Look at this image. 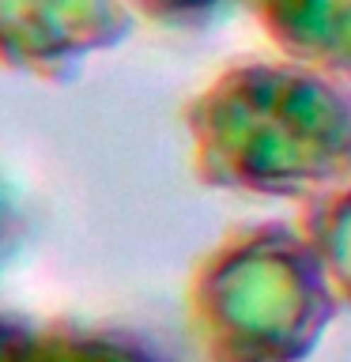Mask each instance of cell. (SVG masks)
Here are the masks:
<instances>
[{"label": "cell", "instance_id": "6da1fadb", "mask_svg": "<svg viewBox=\"0 0 351 362\" xmlns=\"http://www.w3.org/2000/svg\"><path fill=\"white\" fill-rule=\"evenodd\" d=\"M185 132L204 185L310 200L351 177V83L294 61H242L185 106Z\"/></svg>", "mask_w": 351, "mask_h": 362}, {"label": "cell", "instance_id": "52a82bcc", "mask_svg": "<svg viewBox=\"0 0 351 362\" xmlns=\"http://www.w3.org/2000/svg\"><path fill=\"white\" fill-rule=\"evenodd\" d=\"M234 0H129L136 16L159 23V27L174 30H200L208 27L215 16H223Z\"/></svg>", "mask_w": 351, "mask_h": 362}, {"label": "cell", "instance_id": "5b68a950", "mask_svg": "<svg viewBox=\"0 0 351 362\" xmlns=\"http://www.w3.org/2000/svg\"><path fill=\"white\" fill-rule=\"evenodd\" d=\"M30 362H166L147 336L132 328L45 321L38 325Z\"/></svg>", "mask_w": 351, "mask_h": 362}, {"label": "cell", "instance_id": "9c48e42d", "mask_svg": "<svg viewBox=\"0 0 351 362\" xmlns=\"http://www.w3.org/2000/svg\"><path fill=\"white\" fill-rule=\"evenodd\" d=\"M16 242H19V208H16V200L8 197V189L0 185V268H4L8 257L16 253Z\"/></svg>", "mask_w": 351, "mask_h": 362}, {"label": "cell", "instance_id": "3957f363", "mask_svg": "<svg viewBox=\"0 0 351 362\" xmlns=\"http://www.w3.org/2000/svg\"><path fill=\"white\" fill-rule=\"evenodd\" d=\"M132 23L129 0H0V64L68 83L91 53L129 38Z\"/></svg>", "mask_w": 351, "mask_h": 362}, {"label": "cell", "instance_id": "ba28073f", "mask_svg": "<svg viewBox=\"0 0 351 362\" xmlns=\"http://www.w3.org/2000/svg\"><path fill=\"white\" fill-rule=\"evenodd\" d=\"M34 339H38V321L0 310V362H30Z\"/></svg>", "mask_w": 351, "mask_h": 362}, {"label": "cell", "instance_id": "7a4b0ae2", "mask_svg": "<svg viewBox=\"0 0 351 362\" xmlns=\"http://www.w3.org/2000/svg\"><path fill=\"white\" fill-rule=\"evenodd\" d=\"M340 294L299 223H242L197 260L185 321L204 362H310Z\"/></svg>", "mask_w": 351, "mask_h": 362}, {"label": "cell", "instance_id": "8992f818", "mask_svg": "<svg viewBox=\"0 0 351 362\" xmlns=\"http://www.w3.org/2000/svg\"><path fill=\"white\" fill-rule=\"evenodd\" d=\"M299 226L321 257L340 302L351 305V177L344 185L306 200Z\"/></svg>", "mask_w": 351, "mask_h": 362}, {"label": "cell", "instance_id": "277c9868", "mask_svg": "<svg viewBox=\"0 0 351 362\" xmlns=\"http://www.w3.org/2000/svg\"><path fill=\"white\" fill-rule=\"evenodd\" d=\"M283 61L351 83V0H242Z\"/></svg>", "mask_w": 351, "mask_h": 362}]
</instances>
